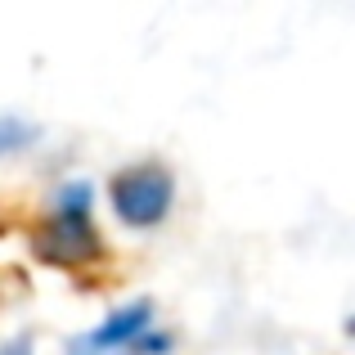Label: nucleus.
Listing matches in <instances>:
<instances>
[{
  "instance_id": "4",
  "label": "nucleus",
  "mask_w": 355,
  "mask_h": 355,
  "mask_svg": "<svg viewBox=\"0 0 355 355\" xmlns=\"http://www.w3.org/2000/svg\"><path fill=\"white\" fill-rule=\"evenodd\" d=\"M32 139H36V126H32V121H23V117H0V157L23 153Z\"/></svg>"
},
{
  "instance_id": "2",
  "label": "nucleus",
  "mask_w": 355,
  "mask_h": 355,
  "mask_svg": "<svg viewBox=\"0 0 355 355\" xmlns=\"http://www.w3.org/2000/svg\"><path fill=\"white\" fill-rule=\"evenodd\" d=\"M108 202H113L117 220L130 230H153L171 216L175 202V175L162 162H135L121 166L108 184Z\"/></svg>"
},
{
  "instance_id": "1",
  "label": "nucleus",
  "mask_w": 355,
  "mask_h": 355,
  "mask_svg": "<svg viewBox=\"0 0 355 355\" xmlns=\"http://www.w3.org/2000/svg\"><path fill=\"white\" fill-rule=\"evenodd\" d=\"M95 193L90 184L72 180L59 189V202L50 207V216L36 230V257L54 261V266H90L99 261V234H95Z\"/></svg>"
},
{
  "instance_id": "5",
  "label": "nucleus",
  "mask_w": 355,
  "mask_h": 355,
  "mask_svg": "<svg viewBox=\"0 0 355 355\" xmlns=\"http://www.w3.org/2000/svg\"><path fill=\"white\" fill-rule=\"evenodd\" d=\"M130 351H135V355H166V351H171V333H157V329H148V333H144V338H139Z\"/></svg>"
},
{
  "instance_id": "6",
  "label": "nucleus",
  "mask_w": 355,
  "mask_h": 355,
  "mask_svg": "<svg viewBox=\"0 0 355 355\" xmlns=\"http://www.w3.org/2000/svg\"><path fill=\"white\" fill-rule=\"evenodd\" d=\"M0 355H32L27 342H9V347H0Z\"/></svg>"
},
{
  "instance_id": "3",
  "label": "nucleus",
  "mask_w": 355,
  "mask_h": 355,
  "mask_svg": "<svg viewBox=\"0 0 355 355\" xmlns=\"http://www.w3.org/2000/svg\"><path fill=\"white\" fill-rule=\"evenodd\" d=\"M153 329V302H130V306H117L99 329L72 338V355H108V351H130L144 333Z\"/></svg>"
}]
</instances>
